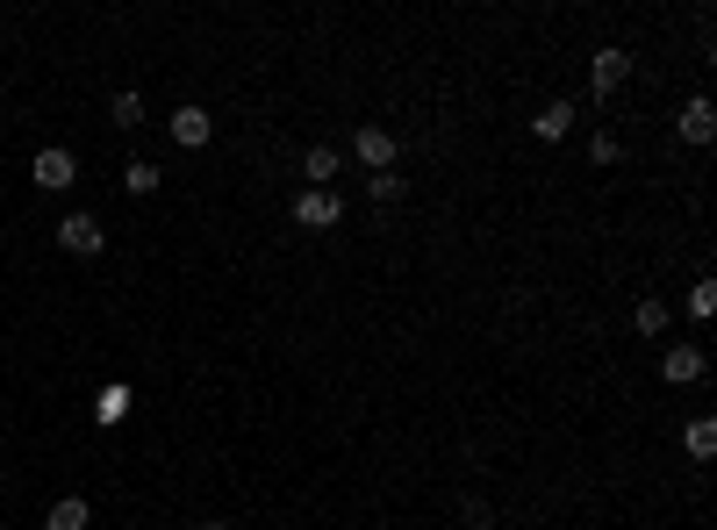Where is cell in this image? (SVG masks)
I'll use <instances>...</instances> for the list:
<instances>
[{
  "mask_svg": "<svg viewBox=\"0 0 717 530\" xmlns=\"http://www.w3.org/2000/svg\"><path fill=\"white\" fill-rule=\"evenodd\" d=\"M58 245L80 251V259H101V245H109V230H101V216H86V208H72L65 222H58Z\"/></svg>",
  "mask_w": 717,
  "mask_h": 530,
  "instance_id": "6da1fadb",
  "label": "cell"
},
{
  "mask_svg": "<svg viewBox=\"0 0 717 530\" xmlns=\"http://www.w3.org/2000/svg\"><path fill=\"white\" fill-rule=\"evenodd\" d=\"M704 373H710L704 344H667V352H660V381H667V387H696Z\"/></svg>",
  "mask_w": 717,
  "mask_h": 530,
  "instance_id": "7a4b0ae2",
  "label": "cell"
},
{
  "mask_svg": "<svg viewBox=\"0 0 717 530\" xmlns=\"http://www.w3.org/2000/svg\"><path fill=\"white\" fill-rule=\"evenodd\" d=\"M29 179H37L43 194H65L72 179H80V158H72L65 144H51V150H37V165H29Z\"/></svg>",
  "mask_w": 717,
  "mask_h": 530,
  "instance_id": "3957f363",
  "label": "cell"
},
{
  "mask_svg": "<svg viewBox=\"0 0 717 530\" xmlns=\"http://www.w3.org/2000/svg\"><path fill=\"white\" fill-rule=\"evenodd\" d=\"M338 216H345L338 187H309V194L295 201V222H301V230H338Z\"/></svg>",
  "mask_w": 717,
  "mask_h": 530,
  "instance_id": "277c9868",
  "label": "cell"
},
{
  "mask_svg": "<svg viewBox=\"0 0 717 530\" xmlns=\"http://www.w3.org/2000/svg\"><path fill=\"white\" fill-rule=\"evenodd\" d=\"M624 80H632V58H624L617 43H610V51H596V58H588V94H596V101H610V94H617Z\"/></svg>",
  "mask_w": 717,
  "mask_h": 530,
  "instance_id": "5b68a950",
  "label": "cell"
},
{
  "mask_svg": "<svg viewBox=\"0 0 717 530\" xmlns=\"http://www.w3.org/2000/svg\"><path fill=\"white\" fill-rule=\"evenodd\" d=\"M352 150H359V165H366V173H395V136L380 129V123H359Z\"/></svg>",
  "mask_w": 717,
  "mask_h": 530,
  "instance_id": "8992f818",
  "label": "cell"
},
{
  "mask_svg": "<svg viewBox=\"0 0 717 530\" xmlns=\"http://www.w3.org/2000/svg\"><path fill=\"white\" fill-rule=\"evenodd\" d=\"M208 136H216V115H208V108H173V144L202 150Z\"/></svg>",
  "mask_w": 717,
  "mask_h": 530,
  "instance_id": "52a82bcc",
  "label": "cell"
},
{
  "mask_svg": "<svg viewBox=\"0 0 717 530\" xmlns=\"http://www.w3.org/2000/svg\"><path fill=\"white\" fill-rule=\"evenodd\" d=\"M682 136H689V144H710V136H717V108H710L704 94H696L689 108H682Z\"/></svg>",
  "mask_w": 717,
  "mask_h": 530,
  "instance_id": "ba28073f",
  "label": "cell"
},
{
  "mask_svg": "<svg viewBox=\"0 0 717 530\" xmlns=\"http://www.w3.org/2000/svg\"><path fill=\"white\" fill-rule=\"evenodd\" d=\"M130 408H136V395H130V387H122V381H109V387H101V395H94V423H122V416H130Z\"/></svg>",
  "mask_w": 717,
  "mask_h": 530,
  "instance_id": "9c48e42d",
  "label": "cell"
},
{
  "mask_svg": "<svg viewBox=\"0 0 717 530\" xmlns=\"http://www.w3.org/2000/svg\"><path fill=\"white\" fill-rule=\"evenodd\" d=\"M531 129H539L545 144H560V136L574 129V108H567V101H553V108H539V115H531Z\"/></svg>",
  "mask_w": 717,
  "mask_h": 530,
  "instance_id": "30bf717a",
  "label": "cell"
},
{
  "mask_svg": "<svg viewBox=\"0 0 717 530\" xmlns=\"http://www.w3.org/2000/svg\"><path fill=\"white\" fill-rule=\"evenodd\" d=\"M86 517H94V509H86L80 495H65V502H51V517H43V530H86Z\"/></svg>",
  "mask_w": 717,
  "mask_h": 530,
  "instance_id": "8fae6325",
  "label": "cell"
},
{
  "mask_svg": "<svg viewBox=\"0 0 717 530\" xmlns=\"http://www.w3.org/2000/svg\"><path fill=\"white\" fill-rule=\"evenodd\" d=\"M301 173H309V187H330V179H338V150H330V144H316L309 158H301Z\"/></svg>",
  "mask_w": 717,
  "mask_h": 530,
  "instance_id": "7c38bea8",
  "label": "cell"
},
{
  "mask_svg": "<svg viewBox=\"0 0 717 530\" xmlns=\"http://www.w3.org/2000/svg\"><path fill=\"white\" fill-rule=\"evenodd\" d=\"M122 187H130V194H158V165H151V158H130V165H122Z\"/></svg>",
  "mask_w": 717,
  "mask_h": 530,
  "instance_id": "4fadbf2b",
  "label": "cell"
},
{
  "mask_svg": "<svg viewBox=\"0 0 717 530\" xmlns=\"http://www.w3.org/2000/svg\"><path fill=\"white\" fill-rule=\"evenodd\" d=\"M682 445H689V459H710V451H717V423H710V416H696Z\"/></svg>",
  "mask_w": 717,
  "mask_h": 530,
  "instance_id": "5bb4252c",
  "label": "cell"
},
{
  "mask_svg": "<svg viewBox=\"0 0 717 530\" xmlns=\"http://www.w3.org/2000/svg\"><path fill=\"white\" fill-rule=\"evenodd\" d=\"M632 323H638V337H660V330H667V301H638Z\"/></svg>",
  "mask_w": 717,
  "mask_h": 530,
  "instance_id": "9a60e30c",
  "label": "cell"
},
{
  "mask_svg": "<svg viewBox=\"0 0 717 530\" xmlns=\"http://www.w3.org/2000/svg\"><path fill=\"white\" fill-rule=\"evenodd\" d=\"M366 194H373L380 208H388V201H402V173H366Z\"/></svg>",
  "mask_w": 717,
  "mask_h": 530,
  "instance_id": "2e32d148",
  "label": "cell"
},
{
  "mask_svg": "<svg viewBox=\"0 0 717 530\" xmlns=\"http://www.w3.org/2000/svg\"><path fill=\"white\" fill-rule=\"evenodd\" d=\"M689 315H704V323L717 315V280H696V294H689Z\"/></svg>",
  "mask_w": 717,
  "mask_h": 530,
  "instance_id": "e0dca14e",
  "label": "cell"
},
{
  "mask_svg": "<svg viewBox=\"0 0 717 530\" xmlns=\"http://www.w3.org/2000/svg\"><path fill=\"white\" fill-rule=\"evenodd\" d=\"M109 115H115L122 129H136V123H144V101H136V94H115V108H109Z\"/></svg>",
  "mask_w": 717,
  "mask_h": 530,
  "instance_id": "ac0fdd59",
  "label": "cell"
},
{
  "mask_svg": "<svg viewBox=\"0 0 717 530\" xmlns=\"http://www.w3.org/2000/svg\"><path fill=\"white\" fill-rule=\"evenodd\" d=\"M202 530H237V523H202Z\"/></svg>",
  "mask_w": 717,
  "mask_h": 530,
  "instance_id": "d6986e66",
  "label": "cell"
}]
</instances>
